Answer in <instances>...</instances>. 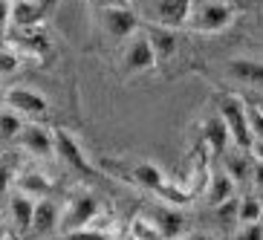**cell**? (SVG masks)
<instances>
[{"instance_id":"6da1fadb","label":"cell","mask_w":263,"mask_h":240,"mask_svg":"<svg viewBox=\"0 0 263 240\" xmlns=\"http://www.w3.org/2000/svg\"><path fill=\"white\" fill-rule=\"evenodd\" d=\"M234 6L229 0H188V15L182 29L194 35H220L234 24Z\"/></svg>"},{"instance_id":"7a4b0ae2","label":"cell","mask_w":263,"mask_h":240,"mask_svg":"<svg viewBox=\"0 0 263 240\" xmlns=\"http://www.w3.org/2000/svg\"><path fill=\"white\" fill-rule=\"evenodd\" d=\"M217 119L223 122L229 139L237 151H252V154L260 156V147L255 145L252 133H249V122H246V107H243V99L237 93H220L217 96Z\"/></svg>"},{"instance_id":"3957f363","label":"cell","mask_w":263,"mask_h":240,"mask_svg":"<svg viewBox=\"0 0 263 240\" xmlns=\"http://www.w3.org/2000/svg\"><path fill=\"white\" fill-rule=\"evenodd\" d=\"M130 9L136 12L142 24H154L179 32L188 15V0H130Z\"/></svg>"},{"instance_id":"277c9868","label":"cell","mask_w":263,"mask_h":240,"mask_svg":"<svg viewBox=\"0 0 263 240\" xmlns=\"http://www.w3.org/2000/svg\"><path fill=\"white\" fill-rule=\"evenodd\" d=\"M99 214H101L99 200H96L90 191H78L76 197H70L64 214L58 217V229H61L64 234L76 232V229H87V226H93V220Z\"/></svg>"},{"instance_id":"5b68a950","label":"cell","mask_w":263,"mask_h":240,"mask_svg":"<svg viewBox=\"0 0 263 240\" xmlns=\"http://www.w3.org/2000/svg\"><path fill=\"white\" fill-rule=\"evenodd\" d=\"M52 156H58L67 168H72L76 174H87V177H96L93 162L87 159L84 147L78 145V139L67 131H52Z\"/></svg>"},{"instance_id":"8992f818","label":"cell","mask_w":263,"mask_h":240,"mask_svg":"<svg viewBox=\"0 0 263 240\" xmlns=\"http://www.w3.org/2000/svg\"><path fill=\"white\" fill-rule=\"evenodd\" d=\"M6 110H12L21 119L38 122V119L47 116L49 101H47V96L35 93L29 87H12V90H6Z\"/></svg>"},{"instance_id":"52a82bcc","label":"cell","mask_w":263,"mask_h":240,"mask_svg":"<svg viewBox=\"0 0 263 240\" xmlns=\"http://www.w3.org/2000/svg\"><path fill=\"white\" fill-rule=\"evenodd\" d=\"M154 67H156V58H154V52H151L145 35H142V29H139L136 35H130V38L124 41L122 72H124V78H130V76H142V72L154 70Z\"/></svg>"},{"instance_id":"ba28073f","label":"cell","mask_w":263,"mask_h":240,"mask_svg":"<svg viewBox=\"0 0 263 240\" xmlns=\"http://www.w3.org/2000/svg\"><path fill=\"white\" fill-rule=\"evenodd\" d=\"M101 24H104V32L110 35V41H119V44H124L130 35L142 29V21L130 6H104Z\"/></svg>"},{"instance_id":"9c48e42d","label":"cell","mask_w":263,"mask_h":240,"mask_svg":"<svg viewBox=\"0 0 263 240\" xmlns=\"http://www.w3.org/2000/svg\"><path fill=\"white\" fill-rule=\"evenodd\" d=\"M15 139L21 142V147H24L29 156H35V159H47V156H52V131L44 127V124H38V122L24 124Z\"/></svg>"},{"instance_id":"30bf717a","label":"cell","mask_w":263,"mask_h":240,"mask_svg":"<svg viewBox=\"0 0 263 240\" xmlns=\"http://www.w3.org/2000/svg\"><path fill=\"white\" fill-rule=\"evenodd\" d=\"M147 220H151V226H154V232L159 240L182 237V232H185V214L177 206H156Z\"/></svg>"},{"instance_id":"8fae6325","label":"cell","mask_w":263,"mask_h":240,"mask_svg":"<svg viewBox=\"0 0 263 240\" xmlns=\"http://www.w3.org/2000/svg\"><path fill=\"white\" fill-rule=\"evenodd\" d=\"M142 35H145L147 47L154 52L156 64L168 61L171 55L179 47V32L177 29H165V26H154V24H142Z\"/></svg>"},{"instance_id":"7c38bea8","label":"cell","mask_w":263,"mask_h":240,"mask_svg":"<svg viewBox=\"0 0 263 240\" xmlns=\"http://www.w3.org/2000/svg\"><path fill=\"white\" fill-rule=\"evenodd\" d=\"M226 76L237 81V84H246L252 90H257L263 81V67L257 58H246V55H240V58H232L229 67H226Z\"/></svg>"},{"instance_id":"4fadbf2b","label":"cell","mask_w":263,"mask_h":240,"mask_svg":"<svg viewBox=\"0 0 263 240\" xmlns=\"http://www.w3.org/2000/svg\"><path fill=\"white\" fill-rule=\"evenodd\" d=\"M44 12H47V3H44V0H21V3H12L9 24L15 26V29H24V26H41Z\"/></svg>"},{"instance_id":"5bb4252c","label":"cell","mask_w":263,"mask_h":240,"mask_svg":"<svg viewBox=\"0 0 263 240\" xmlns=\"http://www.w3.org/2000/svg\"><path fill=\"white\" fill-rule=\"evenodd\" d=\"M12 186L17 188V194H24V197H29V200H47L49 194H52V186H49V179L44 177V174H38V171H26V174H21V177H15V182Z\"/></svg>"},{"instance_id":"9a60e30c","label":"cell","mask_w":263,"mask_h":240,"mask_svg":"<svg viewBox=\"0 0 263 240\" xmlns=\"http://www.w3.org/2000/svg\"><path fill=\"white\" fill-rule=\"evenodd\" d=\"M58 217H61V211H58V206H55L52 200H38L35 202V209H32V232L38 234H49L58 229Z\"/></svg>"},{"instance_id":"2e32d148","label":"cell","mask_w":263,"mask_h":240,"mask_svg":"<svg viewBox=\"0 0 263 240\" xmlns=\"http://www.w3.org/2000/svg\"><path fill=\"white\" fill-rule=\"evenodd\" d=\"M234 188H237V182H234L226 171H220V174H211L209 177V188H205V200L211 202V206H226L229 200H234Z\"/></svg>"},{"instance_id":"e0dca14e","label":"cell","mask_w":263,"mask_h":240,"mask_svg":"<svg viewBox=\"0 0 263 240\" xmlns=\"http://www.w3.org/2000/svg\"><path fill=\"white\" fill-rule=\"evenodd\" d=\"M229 145H232V139H229L223 122L217 116H211L209 122H205V131H202V147L211 151V154H217V156H223L226 151H229Z\"/></svg>"},{"instance_id":"ac0fdd59","label":"cell","mask_w":263,"mask_h":240,"mask_svg":"<svg viewBox=\"0 0 263 240\" xmlns=\"http://www.w3.org/2000/svg\"><path fill=\"white\" fill-rule=\"evenodd\" d=\"M32 209H35V200L24 197V194H12L9 200V223L15 226L17 232H29L32 226Z\"/></svg>"},{"instance_id":"d6986e66","label":"cell","mask_w":263,"mask_h":240,"mask_svg":"<svg viewBox=\"0 0 263 240\" xmlns=\"http://www.w3.org/2000/svg\"><path fill=\"white\" fill-rule=\"evenodd\" d=\"M133 182L142 188H147V191H162L165 182H168V177L162 174V168L154 162H139L136 168H133Z\"/></svg>"},{"instance_id":"ffe728a7","label":"cell","mask_w":263,"mask_h":240,"mask_svg":"<svg viewBox=\"0 0 263 240\" xmlns=\"http://www.w3.org/2000/svg\"><path fill=\"white\" fill-rule=\"evenodd\" d=\"M263 217V206H260V197L257 194H246L234 202V220L240 226H249V223H260Z\"/></svg>"},{"instance_id":"44dd1931","label":"cell","mask_w":263,"mask_h":240,"mask_svg":"<svg viewBox=\"0 0 263 240\" xmlns=\"http://www.w3.org/2000/svg\"><path fill=\"white\" fill-rule=\"evenodd\" d=\"M21 64H24V58L12 47H0V78H12L21 70Z\"/></svg>"},{"instance_id":"7402d4cb","label":"cell","mask_w":263,"mask_h":240,"mask_svg":"<svg viewBox=\"0 0 263 240\" xmlns=\"http://www.w3.org/2000/svg\"><path fill=\"white\" fill-rule=\"evenodd\" d=\"M21 127H24V119L15 116L12 110H0V139H15L17 133H21Z\"/></svg>"},{"instance_id":"603a6c76","label":"cell","mask_w":263,"mask_h":240,"mask_svg":"<svg viewBox=\"0 0 263 240\" xmlns=\"http://www.w3.org/2000/svg\"><path fill=\"white\" fill-rule=\"evenodd\" d=\"M64 240H110L107 229H99V226H87V229H76V232H67Z\"/></svg>"},{"instance_id":"cb8c5ba5","label":"cell","mask_w":263,"mask_h":240,"mask_svg":"<svg viewBox=\"0 0 263 240\" xmlns=\"http://www.w3.org/2000/svg\"><path fill=\"white\" fill-rule=\"evenodd\" d=\"M237 240H263V229H260V223L240 226V234H237Z\"/></svg>"},{"instance_id":"d4e9b609","label":"cell","mask_w":263,"mask_h":240,"mask_svg":"<svg viewBox=\"0 0 263 240\" xmlns=\"http://www.w3.org/2000/svg\"><path fill=\"white\" fill-rule=\"evenodd\" d=\"M9 15H12V3L0 0V35H6V29H9Z\"/></svg>"},{"instance_id":"484cf974","label":"cell","mask_w":263,"mask_h":240,"mask_svg":"<svg viewBox=\"0 0 263 240\" xmlns=\"http://www.w3.org/2000/svg\"><path fill=\"white\" fill-rule=\"evenodd\" d=\"M12 182H15V177H12V171H9L6 165L0 162V197H3V194H6L9 188H12Z\"/></svg>"},{"instance_id":"4316f807","label":"cell","mask_w":263,"mask_h":240,"mask_svg":"<svg viewBox=\"0 0 263 240\" xmlns=\"http://www.w3.org/2000/svg\"><path fill=\"white\" fill-rule=\"evenodd\" d=\"M0 240H9V229H6V220L0 217Z\"/></svg>"},{"instance_id":"83f0119b","label":"cell","mask_w":263,"mask_h":240,"mask_svg":"<svg viewBox=\"0 0 263 240\" xmlns=\"http://www.w3.org/2000/svg\"><path fill=\"white\" fill-rule=\"evenodd\" d=\"M104 6H130V0H104Z\"/></svg>"},{"instance_id":"f1b7e54d","label":"cell","mask_w":263,"mask_h":240,"mask_svg":"<svg viewBox=\"0 0 263 240\" xmlns=\"http://www.w3.org/2000/svg\"><path fill=\"white\" fill-rule=\"evenodd\" d=\"M185 240H214L211 234H194V237H185Z\"/></svg>"},{"instance_id":"f546056e","label":"cell","mask_w":263,"mask_h":240,"mask_svg":"<svg viewBox=\"0 0 263 240\" xmlns=\"http://www.w3.org/2000/svg\"><path fill=\"white\" fill-rule=\"evenodd\" d=\"M6 107V90H3V87H0V110Z\"/></svg>"},{"instance_id":"4dcf8cb0","label":"cell","mask_w":263,"mask_h":240,"mask_svg":"<svg viewBox=\"0 0 263 240\" xmlns=\"http://www.w3.org/2000/svg\"><path fill=\"white\" fill-rule=\"evenodd\" d=\"M171 240H185V237H171Z\"/></svg>"},{"instance_id":"1f68e13d","label":"cell","mask_w":263,"mask_h":240,"mask_svg":"<svg viewBox=\"0 0 263 240\" xmlns=\"http://www.w3.org/2000/svg\"><path fill=\"white\" fill-rule=\"evenodd\" d=\"M9 3H21V0H9Z\"/></svg>"}]
</instances>
